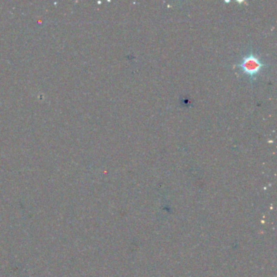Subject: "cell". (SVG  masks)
Returning <instances> with one entry per match:
<instances>
[{
  "label": "cell",
  "mask_w": 277,
  "mask_h": 277,
  "mask_svg": "<svg viewBox=\"0 0 277 277\" xmlns=\"http://www.w3.org/2000/svg\"><path fill=\"white\" fill-rule=\"evenodd\" d=\"M267 67L260 57L254 52H249L242 57L238 64L241 72L249 79L250 82L256 80L257 76Z\"/></svg>",
  "instance_id": "cell-1"
}]
</instances>
